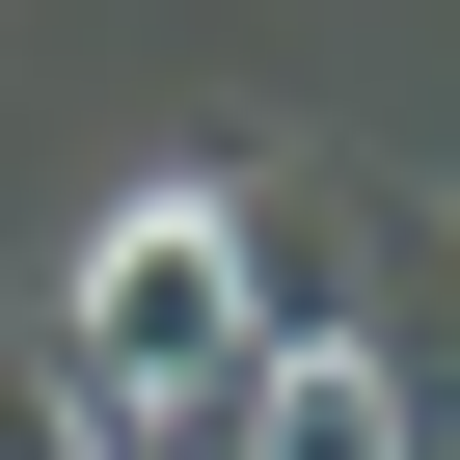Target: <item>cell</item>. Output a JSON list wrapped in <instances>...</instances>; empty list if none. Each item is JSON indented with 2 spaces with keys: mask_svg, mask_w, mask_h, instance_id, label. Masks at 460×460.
I'll use <instances>...</instances> for the list:
<instances>
[{
  "mask_svg": "<svg viewBox=\"0 0 460 460\" xmlns=\"http://www.w3.org/2000/svg\"><path fill=\"white\" fill-rule=\"evenodd\" d=\"M244 352H271V298H244V244H217V190L163 163L136 217H82V271H55V433H244Z\"/></svg>",
  "mask_w": 460,
  "mask_h": 460,
  "instance_id": "cell-1",
  "label": "cell"
},
{
  "mask_svg": "<svg viewBox=\"0 0 460 460\" xmlns=\"http://www.w3.org/2000/svg\"><path fill=\"white\" fill-rule=\"evenodd\" d=\"M352 352H379L406 433H460V190H379L352 217Z\"/></svg>",
  "mask_w": 460,
  "mask_h": 460,
  "instance_id": "cell-2",
  "label": "cell"
}]
</instances>
